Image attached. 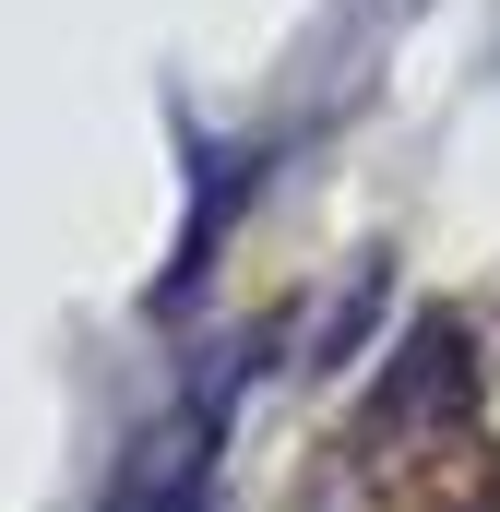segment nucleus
I'll use <instances>...</instances> for the list:
<instances>
[{"label": "nucleus", "mask_w": 500, "mask_h": 512, "mask_svg": "<svg viewBox=\"0 0 500 512\" xmlns=\"http://www.w3.org/2000/svg\"><path fill=\"white\" fill-rule=\"evenodd\" d=\"M203 441H215V405H191L179 429H155L108 512H203Z\"/></svg>", "instance_id": "nucleus-1"}]
</instances>
